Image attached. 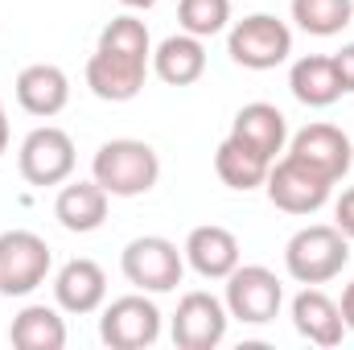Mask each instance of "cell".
Wrapping results in <instances>:
<instances>
[{
	"instance_id": "obj_1",
	"label": "cell",
	"mask_w": 354,
	"mask_h": 350,
	"mask_svg": "<svg viewBox=\"0 0 354 350\" xmlns=\"http://www.w3.org/2000/svg\"><path fill=\"white\" fill-rule=\"evenodd\" d=\"M91 177L111 194V198H140L161 181V157L149 140H103L95 161H91Z\"/></svg>"
},
{
	"instance_id": "obj_2",
	"label": "cell",
	"mask_w": 354,
	"mask_h": 350,
	"mask_svg": "<svg viewBox=\"0 0 354 350\" xmlns=\"http://www.w3.org/2000/svg\"><path fill=\"white\" fill-rule=\"evenodd\" d=\"M351 264V239L334 223H309L284 243V272L297 284H330Z\"/></svg>"
},
{
	"instance_id": "obj_3",
	"label": "cell",
	"mask_w": 354,
	"mask_h": 350,
	"mask_svg": "<svg viewBox=\"0 0 354 350\" xmlns=\"http://www.w3.org/2000/svg\"><path fill=\"white\" fill-rule=\"evenodd\" d=\"M227 54L243 71H276L292 54V29L272 12H252L227 29Z\"/></svg>"
},
{
	"instance_id": "obj_4",
	"label": "cell",
	"mask_w": 354,
	"mask_h": 350,
	"mask_svg": "<svg viewBox=\"0 0 354 350\" xmlns=\"http://www.w3.org/2000/svg\"><path fill=\"white\" fill-rule=\"evenodd\" d=\"M120 268H124V276H128L132 288L157 297V293H174L177 284H181L185 256L177 252V243L165 239V235H140V239H132L124 248Z\"/></svg>"
},
{
	"instance_id": "obj_5",
	"label": "cell",
	"mask_w": 354,
	"mask_h": 350,
	"mask_svg": "<svg viewBox=\"0 0 354 350\" xmlns=\"http://www.w3.org/2000/svg\"><path fill=\"white\" fill-rule=\"evenodd\" d=\"M75 165H79L75 140H71V132H62V128H54V124L33 128V132L21 140V149H17V169H21V177H25L29 185H37V190L71 181Z\"/></svg>"
},
{
	"instance_id": "obj_6",
	"label": "cell",
	"mask_w": 354,
	"mask_h": 350,
	"mask_svg": "<svg viewBox=\"0 0 354 350\" xmlns=\"http://www.w3.org/2000/svg\"><path fill=\"white\" fill-rule=\"evenodd\" d=\"M99 338L111 350H145L161 338V309L153 301V293H128L115 297L111 305H103L99 317Z\"/></svg>"
},
{
	"instance_id": "obj_7",
	"label": "cell",
	"mask_w": 354,
	"mask_h": 350,
	"mask_svg": "<svg viewBox=\"0 0 354 350\" xmlns=\"http://www.w3.org/2000/svg\"><path fill=\"white\" fill-rule=\"evenodd\" d=\"M227 313L243 326H268L280 305H284V284L280 276L264 264H239L227 276V297H223Z\"/></svg>"
},
{
	"instance_id": "obj_8",
	"label": "cell",
	"mask_w": 354,
	"mask_h": 350,
	"mask_svg": "<svg viewBox=\"0 0 354 350\" xmlns=\"http://www.w3.org/2000/svg\"><path fill=\"white\" fill-rule=\"evenodd\" d=\"M54 268V252L37 231H4L0 235V293L29 297L46 284Z\"/></svg>"
},
{
	"instance_id": "obj_9",
	"label": "cell",
	"mask_w": 354,
	"mask_h": 350,
	"mask_svg": "<svg viewBox=\"0 0 354 350\" xmlns=\"http://www.w3.org/2000/svg\"><path fill=\"white\" fill-rule=\"evenodd\" d=\"M264 190H268V202L276 210H284V214H317L330 202L334 181H326L322 174H313L309 165H301V161H292L284 153L280 161H272Z\"/></svg>"
},
{
	"instance_id": "obj_10",
	"label": "cell",
	"mask_w": 354,
	"mask_h": 350,
	"mask_svg": "<svg viewBox=\"0 0 354 350\" xmlns=\"http://www.w3.org/2000/svg\"><path fill=\"white\" fill-rule=\"evenodd\" d=\"M149 71H153V58L95 46V54L87 58V87L103 103H128V99H136L145 91Z\"/></svg>"
},
{
	"instance_id": "obj_11",
	"label": "cell",
	"mask_w": 354,
	"mask_h": 350,
	"mask_svg": "<svg viewBox=\"0 0 354 350\" xmlns=\"http://www.w3.org/2000/svg\"><path fill=\"white\" fill-rule=\"evenodd\" d=\"M288 157L338 185L354 165V145L338 124H305L297 136H288Z\"/></svg>"
},
{
	"instance_id": "obj_12",
	"label": "cell",
	"mask_w": 354,
	"mask_h": 350,
	"mask_svg": "<svg viewBox=\"0 0 354 350\" xmlns=\"http://www.w3.org/2000/svg\"><path fill=\"white\" fill-rule=\"evenodd\" d=\"M227 322H231L227 305H223L214 293L194 288V293H185V297L177 301L174 326H169L174 347L177 350H214L227 338Z\"/></svg>"
},
{
	"instance_id": "obj_13",
	"label": "cell",
	"mask_w": 354,
	"mask_h": 350,
	"mask_svg": "<svg viewBox=\"0 0 354 350\" xmlns=\"http://www.w3.org/2000/svg\"><path fill=\"white\" fill-rule=\"evenodd\" d=\"M54 301L62 313H75V317H87L95 309H103L107 301V272L95 260L79 256V260H66L54 276Z\"/></svg>"
},
{
	"instance_id": "obj_14",
	"label": "cell",
	"mask_w": 354,
	"mask_h": 350,
	"mask_svg": "<svg viewBox=\"0 0 354 350\" xmlns=\"http://www.w3.org/2000/svg\"><path fill=\"white\" fill-rule=\"evenodd\" d=\"M231 136L243 140V145H248L252 153H260L264 161H276V157L288 149V120H284V111H280L276 103L256 99V103H243V107L235 111Z\"/></svg>"
},
{
	"instance_id": "obj_15",
	"label": "cell",
	"mask_w": 354,
	"mask_h": 350,
	"mask_svg": "<svg viewBox=\"0 0 354 350\" xmlns=\"http://www.w3.org/2000/svg\"><path fill=\"white\" fill-rule=\"evenodd\" d=\"M185 264L202 276V280H227L235 268H239V239L218 227V223H206V227H194L185 235V248H181Z\"/></svg>"
},
{
	"instance_id": "obj_16",
	"label": "cell",
	"mask_w": 354,
	"mask_h": 350,
	"mask_svg": "<svg viewBox=\"0 0 354 350\" xmlns=\"http://www.w3.org/2000/svg\"><path fill=\"white\" fill-rule=\"evenodd\" d=\"M12 91H17L21 111H29V116H37V120H54V116L71 103V79H66V71L54 66V62H33V66H25V71L17 75Z\"/></svg>"
},
{
	"instance_id": "obj_17",
	"label": "cell",
	"mask_w": 354,
	"mask_h": 350,
	"mask_svg": "<svg viewBox=\"0 0 354 350\" xmlns=\"http://www.w3.org/2000/svg\"><path fill=\"white\" fill-rule=\"evenodd\" d=\"M107 206H111V194L95 177L91 181H62V190L54 198V219L71 235H91L107 223Z\"/></svg>"
},
{
	"instance_id": "obj_18",
	"label": "cell",
	"mask_w": 354,
	"mask_h": 350,
	"mask_svg": "<svg viewBox=\"0 0 354 350\" xmlns=\"http://www.w3.org/2000/svg\"><path fill=\"white\" fill-rule=\"evenodd\" d=\"M292 326L301 338H309L313 347H338L342 334H346V322H342V309L334 297H326L317 284H305L297 297H292Z\"/></svg>"
},
{
	"instance_id": "obj_19",
	"label": "cell",
	"mask_w": 354,
	"mask_h": 350,
	"mask_svg": "<svg viewBox=\"0 0 354 350\" xmlns=\"http://www.w3.org/2000/svg\"><path fill=\"white\" fill-rule=\"evenodd\" d=\"M288 91L305 107H330V103H338L346 91H342V79H338L334 54H305V58H297L292 71H288Z\"/></svg>"
},
{
	"instance_id": "obj_20",
	"label": "cell",
	"mask_w": 354,
	"mask_h": 350,
	"mask_svg": "<svg viewBox=\"0 0 354 350\" xmlns=\"http://www.w3.org/2000/svg\"><path fill=\"white\" fill-rule=\"evenodd\" d=\"M153 75L169 87H189L206 75V46L194 33H174L153 50Z\"/></svg>"
},
{
	"instance_id": "obj_21",
	"label": "cell",
	"mask_w": 354,
	"mask_h": 350,
	"mask_svg": "<svg viewBox=\"0 0 354 350\" xmlns=\"http://www.w3.org/2000/svg\"><path fill=\"white\" fill-rule=\"evenodd\" d=\"M8 342L17 350H62L66 347V322L50 305H25L8 326Z\"/></svg>"
},
{
	"instance_id": "obj_22",
	"label": "cell",
	"mask_w": 354,
	"mask_h": 350,
	"mask_svg": "<svg viewBox=\"0 0 354 350\" xmlns=\"http://www.w3.org/2000/svg\"><path fill=\"white\" fill-rule=\"evenodd\" d=\"M268 169H272V161H264L260 153H252L243 140H235V136H227L218 149H214V174L223 185H231V190H260L268 181Z\"/></svg>"
},
{
	"instance_id": "obj_23",
	"label": "cell",
	"mask_w": 354,
	"mask_h": 350,
	"mask_svg": "<svg viewBox=\"0 0 354 350\" xmlns=\"http://www.w3.org/2000/svg\"><path fill=\"white\" fill-rule=\"evenodd\" d=\"M292 21L309 37H334L354 21V0H292Z\"/></svg>"
},
{
	"instance_id": "obj_24",
	"label": "cell",
	"mask_w": 354,
	"mask_h": 350,
	"mask_svg": "<svg viewBox=\"0 0 354 350\" xmlns=\"http://www.w3.org/2000/svg\"><path fill=\"white\" fill-rule=\"evenodd\" d=\"M177 21L194 37H214L231 25V0H177Z\"/></svg>"
},
{
	"instance_id": "obj_25",
	"label": "cell",
	"mask_w": 354,
	"mask_h": 350,
	"mask_svg": "<svg viewBox=\"0 0 354 350\" xmlns=\"http://www.w3.org/2000/svg\"><path fill=\"white\" fill-rule=\"evenodd\" d=\"M99 46L107 50H124V54H140V58H153V37H149V25L132 12H120L103 25L99 33Z\"/></svg>"
},
{
	"instance_id": "obj_26",
	"label": "cell",
	"mask_w": 354,
	"mask_h": 350,
	"mask_svg": "<svg viewBox=\"0 0 354 350\" xmlns=\"http://www.w3.org/2000/svg\"><path fill=\"white\" fill-rule=\"evenodd\" d=\"M334 227H338L346 239H354V185L342 190V198L334 202Z\"/></svg>"
},
{
	"instance_id": "obj_27",
	"label": "cell",
	"mask_w": 354,
	"mask_h": 350,
	"mask_svg": "<svg viewBox=\"0 0 354 350\" xmlns=\"http://www.w3.org/2000/svg\"><path fill=\"white\" fill-rule=\"evenodd\" d=\"M334 66H338L342 91H346V95H354V42H346V46L334 54Z\"/></svg>"
},
{
	"instance_id": "obj_28",
	"label": "cell",
	"mask_w": 354,
	"mask_h": 350,
	"mask_svg": "<svg viewBox=\"0 0 354 350\" xmlns=\"http://www.w3.org/2000/svg\"><path fill=\"white\" fill-rule=\"evenodd\" d=\"M338 309H342V322H346V330L354 334V280L342 288V301H338Z\"/></svg>"
},
{
	"instance_id": "obj_29",
	"label": "cell",
	"mask_w": 354,
	"mask_h": 350,
	"mask_svg": "<svg viewBox=\"0 0 354 350\" xmlns=\"http://www.w3.org/2000/svg\"><path fill=\"white\" fill-rule=\"evenodd\" d=\"M8 136H12V132H8V111H4V103H0V157L8 153Z\"/></svg>"
},
{
	"instance_id": "obj_30",
	"label": "cell",
	"mask_w": 354,
	"mask_h": 350,
	"mask_svg": "<svg viewBox=\"0 0 354 350\" xmlns=\"http://www.w3.org/2000/svg\"><path fill=\"white\" fill-rule=\"evenodd\" d=\"M120 4H124V8H157L161 0H120Z\"/></svg>"
}]
</instances>
